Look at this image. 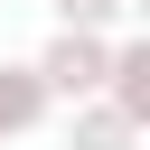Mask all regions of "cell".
<instances>
[{"label": "cell", "instance_id": "cell-1", "mask_svg": "<svg viewBox=\"0 0 150 150\" xmlns=\"http://www.w3.org/2000/svg\"><path fill=\"white\" fill-rule=\"evenodd\" d=\"M103 56H112V38L103 28H56L28 66L47 75V94H66V103H84V94H103Z\"/></svg>", "mask_w": 150, "mask_h": 150}, {"label": "cell", "instance_id": "cell-2", "mask_svg": "<svg viewBox=\"0 0 150 150\" xmlns=\"http://www.w3.org/2000/svg\"><path fill=\"white\" fill-rule=\"evenodd\" d=\"M103 103L131 112V122H150V38H122L103 56Z\"/></svg>", "mask_w": 150, "mask_h": 150}, {"label": "cell", "instance_id": "cell-3", "mask_svg": "<svg viewBox=\"0 0 150 150\" xmlns=\"http://www.w3.org/2000/svg\"><path fill=\"white\" fill-rule=\"evenodd\" d=\"M47 103H56V94H47V75H38V66H9V56H0V141L38 131V122H47Z\"/></svg>", "mask_w": 150, "mask_h": 150}, {"label": "cell", "instance_id": "cell-4", "mask_svg": "<svg viewBox=\"0 0 150 150\" xmlns=\"http://www.w3.org/2000/svg\"><path fill=\"white\" fill-rule=\"evenodd\" d=\"M131 141H141V122H131V112H112L103 94H84V103H75V131H66V150H131Z\"/></svg>", "mask_w": 150, "mask_h": 150}, {"label": "cell", "instance_id": "cell-5", "mask_svg": "<svg viewBox=\"0 0 150 150\" xmlns=\"http://www.w3.org/2000/svg\"><path fill=\"white\" fill-rule=\"evenodd\" d=\"M131 0H56V28H112Z\"/></svg>", "mask_w": 150, "mask_h": 150}]
</instances>
